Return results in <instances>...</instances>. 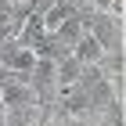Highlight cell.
Returning <instances> with one entry per match:
<instances>
[{"instance_id": "cell-3", "label": "cell", "mask_w": 126, "mask_h": 126, "mask_svg": "<svg viewBox=\"0 0 126 126\" xmlns=\"http://www.w3.org/2000/svg\"><path fill=\"white\" fill-rule=\"evenodd\" d=\"M90 7H94V11H108V7H112V0H90Z\"/></svg>"}, {"instance_id": "cell-1", "label": "cell", "mask_w": 126, "mask_h": 126, "mask_svg": "<svg viewBox=\"0 0 126 126\" xmlns=\"http://www.w3.org/2000/svg\"><path fill=\"white\" fill-rule=\"evenodd\" d=\"M68 54H72L79 65H105V47H101L90 32H83V36L68 47Z\"/></svg>"}, {"instance_id": "cell-2", "label": "cell", "mask_w": 126, "mask_h": 126, "mask_svg": "<svg viewBox=\"0 0 126 126\" xmlns=\"http://www.w3.org/2000/svg\"><path fill=\"white\" fill-rule=\"evenodd\" d=\"M83 32H87V25H83V22L72 15V18H65L58 29H54V40H58V43H65V47H72V43H76Z\"/></svg>"}]
</instances>
